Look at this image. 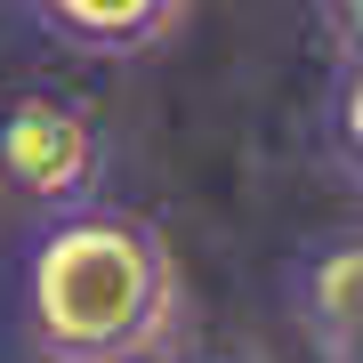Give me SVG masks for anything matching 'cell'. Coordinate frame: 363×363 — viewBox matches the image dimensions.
<instances>
[{
	"mask_svg": "<svg viewBox=\"0 0 363 363\" xmlns=\"http://www.w3.org/2000/svg\"><path fill=\"white\" fill-rule=\"evenodd\" d=\"M298 323L323 363H363V242H323L298 267Z\"/></svg>",
	"mask_w": 363,
	"mask_h": 363,
	"instance_id": "obj_3",
	"label": "cell"
},
{
	"mask_svg": "<svg viewBox=\"0 0 363 363\" xmlns=\"http://www.w3.org/2000/svg\"><path fill=\"white\" fill-rule=\"evenodd\" d=\"M331 130H339V154H347V169L363 178V65L339 73V113H331Z\"/></svg>",
	"mask_w": 363,
	"mask_h": 363,
	"instance_id": "obj_5",
	"label": "cell"
},
{
	"mask_svg": "<svg viewBox=\"0 0 363 363\" xmlns=\"http://www.w3.org/2000/svg\"><path fill=\"white\" fill-rule=\"evenodd\" d=\"M323 40L339 49V65H363V0H315Z\"/></svg>",
	"mask_w": 363,
	"mask_h": 363,
	"instance_id": "obj_6",
	"label": "cell"
},
{
	"mask_svg": "<svg viewBox=\"0 0 363 363\" xmlns=\"http://www.w3.org/2000/svg\"><path fill=\"white\" fill-rule=\"evenodd\" d=\"M169 363H274L259 339H210V347H186V355H169Z\"/></svg>",
	"mask_w": 363,
	"mask_h": 363,
	"instance_id": "obj_7",
	"label": "cell"
},
{
	"mask_svg": "<svg viewBox=\"0 0 363 363\" xmlns=\"http://www.w3.org/2000/svg\"><path fill=\"white\" fill-rule=\"evenodd\" d=\"M40 25L73 49H97V57H138L178 25L186 0H33Z\"/></svg>",
	"mask_w": 363,
	"mask_h": 363,
	"instance_id": "obj_4",
	"label": "cell"
},
{
	"mask_svg": "<svg viewBox=\"0 0 363 363\" xmlns=\"http://www.w3.org/2000/svg\"><path fill=\"white\" fill-rule=\"evenodd\" d=\"M178 307V259L130 210H57L25 250V339L40 363H138L169 347Z\"/></svg>",
	"mask_w": 363,
	"mask_h": 363,
	"instance_id": "obj_1",
	"label": "cell"
},
{
	"mask_svg": "<svg viewBox=\"0 0 363 363\" xmlns=\"http://www.w3.org/2000/svg\"><path fill=\"white\" fill-rule=\"evenodd\" d=\"M0 178L40 210L97 202V178H105L97 113L81 97H65V89H16L0 105Z\"/></svg>",
	"mask_w": 363,
	"mask_h": 363,
	"instance_id": "obj_2",
	"label": "cell"
}]
</instances>
